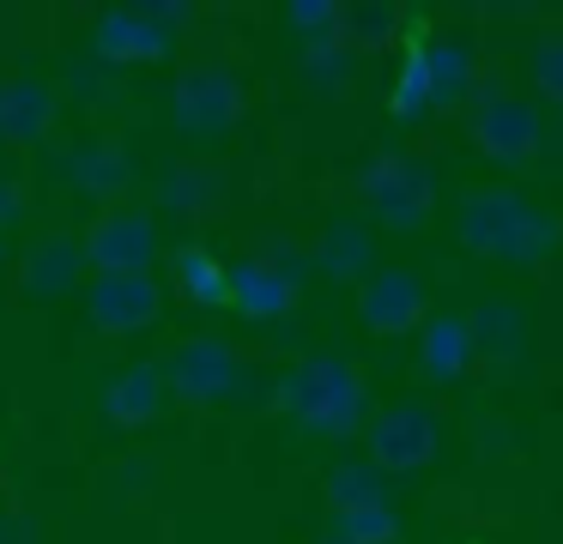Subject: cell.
I'll use <instances>...</instances> for the list:
<instances>
[{
	"label": "cell",
	"instance_id": "obj_1",
	"mask_svg": "<svg viewBox=\"0 0 563 544\" xmlns=\"http://www.w3.org/2000/svg\"><path fill=\"white\" fill-rule=\"evenodd\" d=\"M454 242L497 266H539L563 248V224L509 181H485V188H466L454 206Z\"/></svg>",
	"mask_w": 563,
	"mask_h": 544
},
{
	"label": "cell",
	"instance_id": "obj_2",
	"mask_svg": "<svg viewBox=\"0 0 563 544\" xmlns=\"http://www.w3.org/2000/svg\"><path fill=\"white\" fill-rule=\"evenodd\" d=\"M273 406L285 418H297V430L328 435V442H352V435L369 430V381L357 375V363L345 357H297L291 369L279 375V393Z\"/></svg>",
	"mask_w": 563,
	"mask_h": 544
},
{
	"label": "cell",
	"instance_id": "obj_3",
	"mask_svg": "<svg viewBox=\"0 0 563 544\" xmlns=\"http://www.w3.org/2000/svg\"><path fill=\"white\" fill-rule=\"evenodd\" d=\"M357 193H364L369 224L382 230H424L437 218V169L412 152H382L357 169Z\"/></svg>",
	"mask_w": 563,
	"mask_h": 544
},
{
	"label": "cell",
	"instance_id": "obj_4",
	"mask_svg": "<svg viewBox=\"0 0 563 544\" xmlns=\"http://www.w3.org/2000/svg\"><path fill=\"white\" fill-rule=\"evenodd\" d=\"M170 115H176V133L195 145L231 140L236 121H243V79H236V67H224V60H188L176 73Z\"/></svg>",
	"mask_w": 563,
	"mask_h": 544
},
{
	"label": "cell",
	"instance_id": "obj_5",
	"mask_svg": "<svg viewBox=\"0 0 563 544\" xmlns=\"http://www.w3.org/2000/svg\"><path fill=\"white\" fill-rule=\"evenodd\" d=\"M364 447H369V466L382 478H412V471H424L442 447L437 406L430 399H394V406H382L364 430Z\"/></svg>",
	"mask_w": 563,
	"mask_h": 544
},
{
	"label": "cell",
	"instance_id": "obj_6",
	"mask_svg": "<svg viewBox=\"0 0 563 544\" xmlns=\"http://www.w3.org/2000/svg\"><path fill=\"white\" fill-rule=\"evenodd\" d=\"M473 145L478 157H490L497 169L521 176L533 169L539 145H545V127H539V109L527 103L521 91H503V85H485L473 103Z\"/></svg>",
	"mask_w": 563,
	"mask_h": 544
},
{
	"label": "cell",
	"instance_id": "obj_7",
	"mask_svg": "<svg viewBox=\"0 0 563 544\" xmlns=\"http://www.w3.org/2000/svg\"><path fill=\"white\" fill-rule=\"evenodd\" d=\"M158 369H164V381H170L176 399H188V406H224V399L236 393V381H243L249 363L236 357L231 338L195 333V338H183Z\"/></svg>",
	"mask_w": 563,
	"mask_h": 544
},
{
	"label": "cell",
	"instance_id": "obj_8",
	"mask_svg": "<svg viewBox=\"0 0 563 544\" xmlns=\"http://www.w3.org/2000/svg\"><path fill=\"white\" fill-rule=\"evenodd\" d=\"M79 248H86V266L98 278H140L158 260V224H152L146 212L115 206V212H103L98 224L79 236Z\"/></svg>",
	"mask_w": 563,
	"mask_h": 544
},
{
	"label": "cell",
	"instance_id": "obj_9",
	"mask_svg": "<svg viewBox=\"0 0 563 544\" xmlns=\"http://www.w3.org/2000/svg\"><path fill=\"white\" fill-rule=\"evenodd\" d=\"M357 321L376 338H400L418 333L430 321V290L412 266H376V273L357 285Z\"/></svg>",
	"mask_w": 563,
	"mask_h": 544
},
{
	"label": "cell",
	"instance_id": "obj_10",
	"mask_svg": "<svg viewBox=\"0 0 563 544\" xmlns=\"http://www.w3.org/2000/svg\"><path fill=\"white\" fill-rule=\"evenodd\" d=\"M183 19V7H122L98 19V60L110 67H140V60L170 55V24Z\"/></svg>",
	"mask_w": 563,
	"mask_h": 544
},
{
	"label": "cell",
	"instance_id": "obj_11",
	"mask_svg": "<svg viewBox=\"0 0 563 544\" xmlns=\"http://www.w3.org/2000/svg\"><path fill=\"white\" fill-rule=\"evenodd\" d=\"M466 326H473L478 369H485L490 381H509V375L521 369V357H527V309L509 302V297H485L473 314H466Z\"/></svg>",
	"mask_w": 563,
	"mask_h": 544
},
{
	"label": "cell",
	"instance_id": "obj_12",
	"mask_svg": "<svg viewBox=\"0 0 563 544\" xmlns=\"http://www.w3.org/2000/svg\"><path fill=\"white\" fill-rule=\"evenodd\" d=\"M164 309V290L152 285V273L140 278H98L86 285V314L98 333H146Z\"/></svg>",
	"mask_w": 563,
	"mask_h": 544
},
{
	"label": "cell",
	"instance_id": "obj_13",
	"mask_svg": "<svg viewBox=\"0 0 563 544\" xmlns=\"http://www.w3.org/2000/svg\"><path fill=\"white\" fill-rule=\"evenodd\" d=\"M316 273H328L333 285H364L376 273V224H369V212H333L321 224Z\"/></svg>",
	"mask_w": 563,
	"mask_h": 544
},
{
	"label": "cell",
	"instance_id": "obj_14",
	"mask_svg": "<svg viewBox=\"0 0 563 544\" xmlns=\"http://www.w3.org/2000/svg\"><path fill=\"white\" fill-rule=\"evenodd\" d=\"M424 60H430V109L437 115H461V109L478 103L485 73H478V48L466 36H430Z\"/></svg>",
	"mask_w": 563,
	"mask_h": 544
},
{
	"label": "cell",
	"instance_id": "obj_15",
	"mask_svg": "<svg viewBox=\"0 0 563 544\" xmlns=\"http://www.w3.org/2000/svg\"><path fill=\"white\" fill-rule=\"evenodd\" d=\"M418 369H424L430 387H461L466 375L478 369L466 314H430V321L418 326Z\"/></svg>",
	"mask_w": 563,
	"mask_h": 544
},
{
	"label": "cell",
	"instance_id": "obj_16",
	"mask_svg": "<svg viewBox=\"0 0 563 544\" xmlns=\"http://www.w3.org/2000/svg\"><path fill=\"white\" fill-rule=\"evenodd\" d=\"M86 273V248L74 236H37L25 254H19V290L31 302H49V297H67Z\"/></svg>",
	"mask_w": 563,
	"mask_h": 544
},
{
	"label": "cell",
	"instance_id": "obj_17",
	"mask_svg": "<svg viewBox=\"0 0 563 544\" xmlns=\"http://www.w3.org/2000/svg\"><path fill=\"white\" fill-rule=\"evenodd\" d=\"M231 309L243 314V321H261V326L285 321V314L297 309V285H285L267 260L243 254V260H231Z\"/></svg>",
	"mask_w": 563,
	"mask_h": 544
},
{
	"label": "cell",
	"instance_id": "obj_18",
	"mask_svg": "<svg viewBox=\"0 0 563 544\" xmlns=\"http://www.w3.org/2000/svg\"><path fill=\"white\" fill-rule=\"evenodd\" d=\"M55 127V91L37 79H7L0 85V140L7 145H37Z\"/></svg>",
	"mask_w": 563,
	"mask_h": 544
},
{
	"label": "cell",
	"instance_id": "obj_19",
	"mask_svg": "<svg viewBox=\"0 0 563 544\" xmlns=\"http://www.w3.org/2000/svg\"><path fill=\"white\" fill-rule=\"evenodd\" d=\"M164 411V369L158 363H128L110 387H103V418L134 430V423H152Z\"/></svg>",
	"mask_w": 563,
	"mask_h": 544
},
{
	"label": "cell",
	"instance_id": "obj_20",
	"mask_svg": "<svg viewBox=\"0 0 563 544\" xmlns=\"http://www.w3.org/2000/svg\"><path fill=\"white\" fill-rule=\"evenodd\" d=\"M67 176H74V188L86 200H115L134 181V164H128V152L115 140H86L67 152Z\"/></svg>",
	"mask_w": 563,
	"mask_h": 544
},
{
	"label": "cell",
	"instance_id": "obj_21",
	"mask_svg": "<svg viewBox=\"0 0 563 544\" xmlns=\"http://www.w3.org/2000/svg\"><path fill=\"white\" fill-rule=\"evenodd\" d=\"M170 273H176V290H183L195 309H224V302H231V266L212 248H200V242H183V248L170 254Z\"/></svg>",
	"mask_w": 563,
	"mask_h": 544
},
{
	"label": "cell",
	"instance_id": "obj_22",
	"mask_svg": "<svg viewBox=\"0 0 563 544\" xmlns=\"http://www.w3.org/2000/svg\"><path fill=\"white\" fill-rule=\"evenodd\" d=\"M164 206L170 212H219L224 206V164H212V157H183V164H170V176H164Z\"/></svg>",
	"mask_w": 563,
	"mask_h": 544
},
{
	"label": "cell",
	"instance_id": "obj_23",
	"mask_svg": "<svg viewBox=\"0 0 563 544\" xmlns=\"http://www.w3.org/2000/svg\"><path fill=\"white\" fill-rule=\"evenodd\" d=\"M424 43H430L424 31L406 36L400 79H394V91H388V109H394V121H400V127H418L424 115H437V109H430V60H424Z\"/></svg>",
	"mask_w": 563,
	"mask_h": 544
},
{
	"label": "cell",
	"instance_id": "obj_24",
	"mask_svg": "<svg viewBox=\"0 0 563 544\" xmlns=\"http://www.w3.org/2000/svg\"><path fill=\"white\" fill-rule=\"evenodd\" d=\"M321 496H328L333 514H357V508L388 502V478H382L369 459H340V466H328V478H321Z\"/></svg>",
	"mask_w": 563,
	"mask_h": 544
},
{
	"label": "cell",
	"instance_id": "obj_25",
	"mask_svg": "<svg viewBox=\"0 0 563 544\" xmlns=\"http://www.w3.org/2000/svg\"><path fill=\"white\" fill-rule=\"evenodd\" d=\"M297 73H303V91L309 97H345L352 91V79H357V48L352 43H316V48H303L297 55Z\"/></svg>",
	"mask_w": 563,
	"mask_h": 544
},
{
	"label": "cell",
	"instance_id": "obj_26",
	"mask_svg": "<svg viewBox=\"0 0 563 544\" xmlns=\"http://www.w3.org/2000/svg\"><path fill=\"white\" fill-rule=\"evenodd\" d=\"M406 12L394 0H357V7H340V43L352 48H388L400 36Z\"/></svg>",
	"mask_w": 563,
	"mask_h": 544
},
{
	"label": "cell",
	"instance_id": "obj_27",
	"mask_svg": "<svg viewBox=\"0 0 563 544\" xmlns=\"http://www.w3.org/2000/svg\"><path fill=\"white\" fill-rule=\"evenodd\" d=\"M333 532L352 544H400V514H394V502H376L357 514H333Z\"/></svg>",
	"mask_w": 563,
	"mask_h": 544
},
{
	"label": "cell",
	"instance_id": "obj_28",
	"mask_svg": "<svg viewBox=\"0 0 563 544\" xmlns=\"http://www.w3.org/2000/svg\"><path fill=\"white\" fill-rule=\"evenodd\" d=\"M255 260H267L273 273L285 278V285H297L303 290L309 285V273H316V242H291V236H267L255 248Z\"/></svg>",
	"mask_w": 563,
	"mask_h": 544
},
{
	"label": "cell",
	"instance_id": "obj_29",
	"mask_svg": "<svg viewBox=\"0 0 563 544\" xmlns=\"http://www.w3.org/2000/svg\"><path fill=\"white\" fill-rule=\"evenodd\" d=\"M527 79H533V91L545 97V103L563 109V31H545L533 43V55H527Z\"/></svg>",
	"mask_w": 563,
	"mask_h": 544
},
{
	"label": "cell",
	"instance_id": "obj_30",
	"mask_svg": "<svg viewBox=\"0 0 563 544\" xmlns=\"http://www.w3.org/2000/svg\"><path fill=\"white\" fill-rule=\"evenodd\" d=\"M285 24L303 36V48L340 43V7H333V0H291V7H285Z\"/></svg>",
	"mask_w": 563,
	"mask_h": 544
},
{
	"label": "cell",
	"instance_id": "obj_31",
	"mask_svg": "<svg viewBox=\"0 0 563 544\" xmlns=\"http://www.w3.org/2000/svg\"><path fill=\"white\" fill-rule=\"evenodd\" d=\"M67 79H74V97L79 103H103V97L115 91V67L98 55H79L74 67H67Z\"/></svg>",
	"mask_w": 563,
	"mask_h": 544
},
{
	"label": "cell",
	"instance_id": "obj_32",
	"mask_svg": "<svg viewBox=\"0 0 563 544\" xmlns=\"http://www.w3.org/2000/svg\"><path fill=\"white\" fill-rule=\"evenodd\" d=\"M19 218H25V188L13 176H0V230H13Z\"/></svg>",
	"mask_w": 563,
	"mask_h": 544
},
{
	"label": "cell",
	"instance_id": "obj_33",
	"mask_svg": "<svg viewBox=\"0 0 563 544\" xmlns=\"http://www.w3.org/2000/svg\"><path fill=\"white\" fill-rule=\"evenodd\" d=\"M0 544H37V539H31V526L19 514H0Z\"/></svg>",
	"mask_w": 563,
	"mask_h": 544
},
{
	"label": "cell",
	"instance_id": "obj_34",
	"mask_svg": "<svg viewBox=\"0 0 563 544\" xmlns=\"http://www.w3.org/2000/svg\"><path fill=\"white\" fill-rule=\"evenodd\" d=\"M478 447H515V435L503 430V423H485V430H478Z\"/></svg>",
	"mask_w": 563,
	"mask_h": 544
},
{
	"label": "cell",
	"instance_id": "obj_35",
	"mask_svg": "<svg viewBox=\"0 0 563 544\" xmlns=\"http://www.w3.org/2000/svg\"><path fill=\"white\" fill-rule=\"evenodd\" d=\"M316 544H352V539H340V532H328V539H316Z\"/></svg>",
	"mask_w": 563,
	"mask_h": 544
},
{
	"label": "cell",
	"instance_id": "obj_36",
	"mask_svg": "<svg viewBox=\"0 0 563 544\" xmlns=\"http://www.w3.org/2000/svg\"><path fill=\"white\" fill-rule=\"evenodd\" d=\"M0 254H7V248H0Z\"/></svg>",
	"mask_w": 563,
	"mask_h": 544
}]
</instances>
